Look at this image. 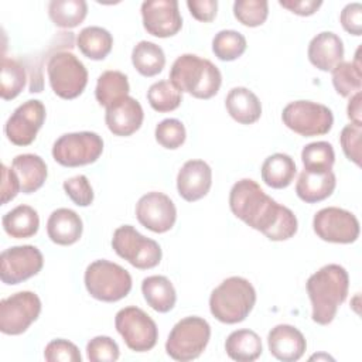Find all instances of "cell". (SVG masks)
Instances as JSON below:
<instances>
[{
    "label": "cell",
    "instance_id": "6da1fadb",
    "mask_svg": "<svg viewBox=\"0 0 362 362\" xmlns=\"http://www.w3.org/2000/svg\"><path fill=\"white\" fill-rule=\"evenodd\" d=\"M229 208L236 218L270 240H287L297 233L298 222L293 211L270 198L255 180L243 178L232 185Z\"/></svg>",
    "mask_w": 362,
    "mask_h": 362
},
{
    "label": "cell",
    "instance_id": "7a4b0ae2",
    "mask_svg": "<svg viewBox=\"0 0 362 362\" xmlns=\"http://www.w3.org/2000/svg\"><path fill=\"white\" fill-rule=\"evenodd\" d=\"M305 287L313 307V321L328 325L334 321L338 307L346 300L349 276L339 264H325L308 277Z\"/></svg>",
    "mask_w": 362,
    "mask_h": 362
},
{
    "label": "cell",
    "instance_id": "3957f363",
    "mask_svg": "<svg viewBox=\"0 0 362 362\" xmlns=\"http://www.w3.org/2000/svg\"><path fill=\"white\" fill-rule=\"evenodd\" d=\"M170 82L197 99H211L222 83V75L209 59L195 54L180 55L170 69Z\"/></svg>",
    "mask_w": 362,
    "mask_h": 362
},
{
    "label": "cell",
    "instance_id": "277c9868",
    "mask_svg": "<svg viewBox=\"0 0 362 362\" xmlns=\"http://www.w3.org/2000/svg\"><path fill=\"white\" fill-rule=\"evenodd\" d=\"M256 304V290L243 277L232 276L215 287L209 297L211 314L223 324L242 322Z\"/></svg>",
    "mask_w": 362,
    "mask_h": 362
},
{
    "label": "cell",
    "instance_id": "5b68a950",
    "mask_svg": "<svg viewBox=\"0 0 362 362\" xmlns=\"http://www.w3.org/2000/svg\"><path fill=\"white\" fill-rule=\"evenodd\" d=\"M88 293L105 303H115L124 298L132 290L130 273L117 263L99 259L92 262L83 276Z\"/></svg>",
    "mask_w": 362,
    "mask_h": 362
},
{
    "label": "cell",
    "instance_id": "8992f818",
    "mask_svg": "<svg viewBox=\"0 0 362 362\" xmlns=\"http://www.w3.org/2000/svg\"><path fill=\"white\" fill-rule=\"evenodd\" d=\"M209 338L211 327L206 320L197 315L185 317L173 327L165 342V352L175 361H192L204 352Z\"/></svg>",
    "mask_w": 362,
    "mask_h": 362
},
{
    "label": "cell",
    "instance_id": "52a82bcc",
    "mask_svg": "<svg viewBox=\"0 0 362 362\" xmlns=\"http://www.w3.org/2000/svg\"><path fill=\"white\" fill-rule=\"evenodd\" d=\"M47 74L54 93L62 99H75L86 88L88 71L71 51H58L47 62Z\"/></svg>",
    "mask_w": 362,
    "mask_h": 362
},
{
    "label": "cell",
    "instance_id": "ba28073f",
    "mask_svg": "<svg viewBox=\"0 0 362 362\" xmlns=\"http://www.w3.org/2000/svg\"><path fill=\"white\" fill-rule=\"evenodd\" d=\"M112 247L117 256L140 270L156 267L163 256L160 245L156 240L143 236L132 225L119 226L113 232Z\"/></svg>",
    "mask_w": 362,
    "mask_h": 362
},
{
    "label": "cell",
    "instance_id": "9c48e42d",
    "mask_svg": "<svg viewBox=\"0 0 362 362\" xmlns=\"http://www.w3.org/2000/svg\"><path fill=\"white\" fill-rule=\"evenodd\" d=\"M283 123L294 133L313 137L327 134L334 124L331 109L322 103L311 100L290 102L281 113Z\"/></svg>",
    "mask_w": 362,
    "mask_h": 362
},
{
    "label": "cell",
    "instance_id": "30bf717a",
    "mask_svg": "<svg viewBox=\"0 0 362 362\" xmlns=\"http://www.w3.org/2000/svg\"><path fill=\"white\" fill-rule=\"evenodd\" d=\"M103 151V140L95 132L65 133L52 146L54 160L64 167H81L95 163Z\"/></svg>",
    "mask_w": 362,
    "mask_h": 362
},
{
    "label": "cell",
    "instance_id": "8fae6325",
    "mask_svg": "<svg viewBox=\"0 0 362 362\" xmlns=\"http://www.w3.org/2000/svg\"><path fill=\"white\" fill-rule=\"evenodd\" d=\"M115 327L127 348L134 352H147L157 344L158 328L154 320L139 307L130 305L119 310Z\"/></svg>",
    "mask_w": 362,
    "mask_h": 362
},
{
    "label": "cell",
    "instance_id": "7c38bea8",
    "mask_svg": "<svg viewBox=\"0 0 362 362\" xmlns=\"http://www.w3.org/2000/svg\"><path fill=\"white\" fill-rule=\"evenodd\" d=\"M41 300L33 291H18L0 301V331L20 335L40 317Z\"/></svg>",
    "mask_w": 362,
    "mask_h": 362
},
{
    "label": "cell",
    "instance_id": "4fadbf2b",
    "mask_svg": "<svg viewBox=\"0 0 362 362\" xmlns=\"http://www.w3.org/2000/svg\"><path fill=\"white\" fill-rule=\"evenodd\" d=\"M315 235L331 243H354L359 238V221L342 208L328 206L320 209L313 219Z\"/></svg>",
    "mask_w": 362,
    "mask_h": 362
},
{
    "label": "cell",
    "instance_id": "5bb4252c",
    "mask_svg": "<svg viewBox=\"0 0 362 362\" xmlns=\"http://www.w3.org/2000/svg\"><path fill=\"white\" fill-rule=\"evenodd\" d=\"M44 257L33 245L11 246L0 255V279L4 284H18L41 272Z\"/></svg>",
    "mask_w": 362,
    "mask_h": 362
},
{
    "label": "cell",
    "instance_id": "9a60e30c",
    "mask_svg": "<svg viewBox=\"0 0 362 362\" xmlns=\"http://www.w3.org/2000/svg\"><path fill=\"white\" fill-rule=\"evenodd\" d=\"M45 106L41 100L31 99L20 105L4 124V134L16 146L31 144L45 122Z\"/></svg>",
    "mask_w": 362,
    "mask_h": 362
},
{
    "label": "cell",
    "instance_id": "2e32d148",
    "mask_svg": "<svg viewBox=\"0 0 362 362\" xmlns=\"http://www.w3.org/2000/svg\"><path fill=\"white\" fill-rule=\"evenodd\" d=\"M136 218L146 229L154 233H164L174 226L177 208L168 195L151 191L137 201Z\"/></svg>",
    "mask_w": 362,
    "mask_h": 362
},
{
    "label": "cell",
    "instance_id": "e0dca14e",
    "mask_svg": "<svg viewBox=\"0 0 362 362\" xmlns=\"http://www.w3.org/2000/svg\"><path fill=\"white\" fill-rule=\"evenodd\" d=\"M144 30L158 38L175 35L182 27L177 0H147L141 4Z\"/></svg>",
    "mask_w": 362,
    "mask_h": 362
},
{
    "label": "cell",
    "instance_id": "ac0fdd59",
    "mask_svg": "<svg viewBox=\"0 0 362 362\" xmlns=\"http://www.w3.org/2000/svg\"><path fill=\"white\" fill-rule=\"evenodd\" d=\"M212 185V170L204 160H188L177 175V189L188 202L204 198Z\"/></svg>",
    "mask_w": 362,
    "mask_h": 362
},
{
    "label": "cell",
    "instance_id": "d6986e66",
    "mask_svg": "<svg viewBox=\"0 0 362 362\" xmlns=\"http://www.w3.org/2000/svg\"><path fill=\"white\" fill-rule=\"evenodd\" d=\"M267 345L270 354L283 362L298 361L307 349L304 335L290 324H279L272 328L267 335Z\"/></svg>",
    "mask_w": 362,
    "mask_h": 362
},
{
    "label": "cell",
    "instance_id": "ffe728a7",
    "mask_svg": "<svg viewBox=\"0 0 362 362\" xmlns=\"http://www.w3.org/2000/svg\"><path fill=\"white\" fill-rule=\"evenodd\" d=\"M143 119V107L140 102L132 96H127L115 106L107 107L105 113V122L107 129L115 136L120 137H126L136 133L141 127Z\"/></svg>",
    "mask_w": 362,
    "mask_h": 362
},
{
    "label": "cell",
    "instance_id": "44dd1931",
    "mask_svg": "<svg viewBox=\"0 0 362 362\" xmlns=\"http://www.w3.org/2000/svg\"><path fill=\"white\" fill-rule=\"evenodd\" d=\"M307 55L317 69L332 71L344 59V42L335 33L322 31L310 41Z\"/></svg>",
    "mask_w": 362,
    "mask_h": 362
},
{
    "label": "cell",
    "instance_id": "7402d4cb",
    "mask_svg": "<svg viewBox=\"0 0 362 362\" xmlns=\"http://www.w3.org/2000/svg\"><path fill=\"white\" fill-rule=\"evenodd\" d=\"M335 187H337V178L332 170L329 171L303 170L296 182V194L301 201L307 204H315L331 197Z\"/></svg>",
    "mask_w": 362,
    "mask_h": 362
},
{
    "label": "cell",
    "instance_id": "603a6c76",
    "mask_svg": "<svg viewBox=\"0 0 362 362\" xmlns=\"http://www.w3.org/2000/svg\"><path fill=\"white\" fill-rule=\"evenodd\" d=\"M83 230L81 216L69 208H58L52 211L47 221L48 238L61 246H69L76 243Z\"/></svg>",
    "mask_w": 362,
    "mask_h": 362
},
{
    "label": "cell",
    "instance_id": "cb8c5ba5",
    "mask_svg": "<svg viewBox=\"0 0 362 362\" xmlns=\"http://www.w3.org/2000/svg\"><path fill=\"white\" fill-rule=\"evenodd\" d=\"M229 116L240 124H252L262 116V103L259 98L245 86H236L229 90L225 99Z\"/></svg>",
    "mask_w": 362,
    "mask_h": 362
},
{
    "label": "cell",
    "instance_id": "d4e9b609",
    "mask_svg": "<svg viewBox=\"0 0 362 362\" xmlns=\"http://www.w3.org/2000/svg\"><path fill=\"white\" fill-rule=\"evenodd\" d=\"M11 168L16 171L23 194H33L40 189L48 175L45 161L37 154H18L11 161Z\"/></svg>",
    "mask_w": 362,
    "mask_h": 362
},
{
    "label": "cell",
    "instance_id": "484cf974",
    "mask_svg": "<svg viewBox=\"0 0 362 362\" xmlns=\"http://www.w3.org/2000/svg\"><path fill=\"white\" fill-rule=\"evenodd\" d=\"M141 293L146 303L157 313H168L174 308L177 293L165 276H148L141 281Z\"/></svg>",
    "mask_w": 362,
    "mask_h": 362
},
{
    "label": "cell",
    "instance_id": "4316f807",
    "mask_svg": "<svg viewBox=\"0 0 362 362\" xmlns=\"http://www.w3.org/2000/svg\"><path fill=\"white\" fill-rule=\"evenodd\" d=\"M262 180L270 188H287L297 173L294 160L284 153H274L269 156L262 164Z\"/></svg>",
    "mask_w": 362,
    "mask_h": 362
},
{
    "label": "cell",
    "instance_id": "83f0119b",
    "mask_svg": "<svg viewBox=\"0 0 362 362\" xmlns=\"http://www.w3.org/2000/svg\"><path fill=\"white\" fill-rule=\"evenodd\" d=\"M130 85L127 76L120 71H105L99 75L96 88H95V98L100 106L106 109L115 106L120 100L129 96Z\"/></svg>",
    "mask_w": 362,
    "mask_h": 362
},
{
    "label": "cell",
    "instance_id": "f1b7e54d",
    "mask_svg": "<svg viewBox=\"0 0 362 362\" xmlns=\"http://www.w3.org/2000/svg\"><path fill=\"white\" fill-rule=\"evenodd\" d=\"M225 351L233 361L252 362L262 355V339L252 329H236L228 335Z\"/></svg>",
    "mask_w": 362,
    "mask_h": 362
},
{
    "label": "cell",
    "instance_id": "f546056e",
    "mask_svg": "<svg viewBox=\"0 0 362 362\" xmlns=\"http://www.w3.org/2000/svg\"><path fill=\"white\" fill-rule=\"evenodd\" d=\"M1 223L8 236L14 239H27L38 232L40 218L33 206L18 205L3 216Z\"/></svg>",
    "mask_w": 362,
    "mask_h": 362
},
{
    "label": "cell",
    "instance_id": "4dcf8cb0",
    "mask_svg": "<svg viewBox=\"0 0 362 362\" xmlns=\"http://www.w3.org/2000/svg\"><path fill=\"white\" fill-rule=\"evenodd\" d=\"M76 47L89 59L100 61L105 59L113 47L112 34L99 25L85 27L76 37Z\"/></svg>",
    "mask_w": 362,
    "mask_h": 362
},
{
    "label": "cell",
    "instance_id": "1f68e13d",
    "mask_svg": "<svg viewBox=\"0 0 362 362\" xmlns=\"http://www.w3.org/2000/svg\"><path fill=\"white\" fill-rule=\"evenodd\" d=\"M132 64L143 76L158 75L165 65V55L160 45L151 41H140L132 51Z\"/></svg>",
    "mask_w": 362,
    "mask_h": 362
},
{
    "label": "cell",
    "instance_id": "d6a6232c",
    "mask_svg": "<svg viewBox=\"0 0 362 362\" xmlns=\"http://www.w3.org/2000/svg\"><path fill=\"white\" fill-rule=\"evenodd\" d=\"M359 51L358 48L354 61H342L339 62L332 72V85L338 95L342 98H351L356 92L362 89V72L359 62Z\"/></svg>",
    "mask_w": 362,
    "mask_h": 362
},
{
    "label": "cell",
    "instance_id": "836d02e7",
    "mask_svg": "<svg viewBox=\"0 0 362 362\" xmlns=\"http://www.w3.org/2000/svg\"><path fill=\"white\" fill-rule=\"evenodd\" d=\"M88 14L85 0H51L48 4V16L59 28L78 27Z\"/></svg>",
    "mask_w": 362,
    "mask_h": 362
},
{
    "label": "cell",
    "instance_id": "e575fe53",
    "mask_svg": "<svg viewBox=\"0 0 362 362\" xmlns=\"http://www.w3.org/2000/svg\"><path fill=\"white\" fill-rule=\"evenodd\" d=\"M27 74L24 66L14 58H1L0 95L4 100H11L21 93L25 86Z\"/></svg>",
    "mask_w": 362,
    "mask_h": 362
},
{
    "label": "cell",
    "instance_id": "d590c367",
    "mask_svg": "<svg viewBox=\"0 0 362 362\" xmlns=\"http://www.w3.org/2000/svg\"><path fill=\"white\" fill-rule=\"evenodd\" d=\"M246 38L235 30H222L212 40V51L221 61H235L246 51Z\"/></svg>",
    "mask_w": 362,
    "mask_h": 362
},
{
    "label": "cell",
    "instance_id": "8d00e7d4",
    "mask_svg": "<svg viewBox=\"0 0 362 362\" xmlns=\"http://www.w3.org/2000/svg\"><path fill=\"white\" fill-rule=\"evenodd\" d=\"M304 170L308 171H329L335 163L334 147L328 141H314L304 146L301 151Z\"/></svg>",
    "mask_w": 362,
    "mask_h": 362
},
{
    "label": "cell",
    "instance_id": "74e56055",
    "mask_svg": "<svg viewBox=\"0 0 362 362\" xmlns=\"http://www.w3.org/2000/svg\"><path fill=\"white\" fill-rule=\"evenodd\" d=\"M147 100L156 112L165 113L175 110L181 105L182 92H180L170 81H158L148 88Z\"/></svg>",
    "mask_w": 362,
    "mask_h": 362
},
{
    "label": "cell",
    "instance_id": "f35d334b",
    "mask_svg": "<svg viewBox=\"0 0 362 362\" xmlns=\"http://www.w3.org/2000/svg\"><path fill=\"white\" fill-rule=\"evenodd\" d=\"M233 16L246 27H259L267 20L269 3L266 0H236Z\"/></svg>",
    "mask_w": 362,
    "mask_h": 362
},
{
    "label": "cell",
    "instance_id": "ab89813d",
    "mask_svg": "<svg viewBox=\"0 0 362 362\" xmlns=\"http://www.w3.org/2000/svg\"><path fill=\"white\" fill-rule=\"evenodd\" d=\"M156 140L160 146L168 150H175L181 147L185 141L187 132L181 120L178 119H164L161 120L154 130Z\"/></svg>",
    "mask_w": 362,
    "mask_h": 362
},
{
    "label": "cell",
    "instance_id": "60d3db41",
    "mask_svg": "<svg viewBox=\"0 0 362 362\" xmlns=\"http://www.w3.org/2000/svg\"><path fill=\"white\" fill-rule=\"evenodd\" d=\"M86 355L90 362H115L119 359L120 352L110 337L98 335L88 342Z\"/></svg>",
    "mask_w": 362,
    "mask_h": 362
},
{
    "label": "cell",
    "instance_id": "b9f144b4",
    "mask_svg": "<svg viewBox=\"0 0 362 362\" xmlns=\"http://www.w3.org/2000/svg\"><path fill=\"white\" fill-rule=\"evenodd\" d=\"M44 358L48 362H81L82 356L78 346L68 339H52L44 349Z\"/></svg>",
    "mask_w": 362,
    "mask_h": 362
},
{
    "label": "cell",
    "instance_id": "7bdbcfd3",
    "mask_svg": "<svg viewBox=\"0 0 362 362\" xmlns=\"http://www.w3.org/2000/svg\"><path fill=\"white\" fill-rule=\"evenodd\" d=\"M64 191L71 201L78 206H88L93 201V189L88 178L82 174L71 177L64 181Z\"/></svg>",
    "mask_w": 362,
    "mask_h": 362
},
{
    "label": "cell",
    "instance_id": "ee69618b",
    "mask_svg": "<svg viewBox=\"0 0 362 362\" xmlns=\"http://www.w3.org/2000/svg\"><path fill=\"white\" fill-rule=\"evenodd\" d=\"M361 136H362V126L349 123L341 130L339 141L345 157L361 165Z\"/></svg>",
    "mask_w": 362,
    "mask_h": 362
},
{
    "label": "cell",
    "instance_id": "f6af8a7d",
    "mask_svg": "<svg viewBox=\"0 0 362 362\" xmlns=\"http://www.w3.org/2000/svg\"><path fill=\"white\" fill-rule=\"evenodd\" d=\"M339 21H341L342 28L346 33L359 37L362 34V6H361V3L346 4L341 11Z\"/></svg>",
    "mask_w": 362,
    "mask_h": 362
},
{
    "label": "cell",
    "instance_id": "bcb514c9",
    "mask_svg": "<svg viewBox=\"0 0 362 362\" xmlns=\"http://www.w3.org/2000/svg\"><path fill=\"white\" fill-rule=\"evenodd\" d=\"M20 191L21 185L16 171L1 164V205H6L8 201L14 199Z\"/></svg>",
    "mask_w": 362,
    "mask_h": 362
},
{
    "label": "cell",
    "instance_id": "7dc6e473",
    "mask_svg": "<svg viewBox=\"0 0 362 362\" xmlns=\"http://www.w3.org/2000/svg\"><path fill=\"white\" fill-rule=\"evenodd\" d=\"M187 7L195 20L202 23H209L216 16L218 1L216 0H188Z\"/></svg>",
    "mask_w": 362,
    "mask_h": 362
},
{
    "label": "cell",
    "instance_id": "c3c4849f",
    "mask_svg": "<svg viewBox=\"0 0 362 362\" xmlns=\"http://www.w3.org/2000/svg\"><path fill=\"white\" fill-rule=\"evenodd\" d=\"M279 4L288 11L297 14V16H311L314 14L321 6V0H280Z\"/></svg>",
    "mask_w": 362,
    "mask_h": 362
},
{
    "label": "cell",
    "instance_id": "681fc988",
    "mask_svg": "<svg viewBox=\"0 0 362 362\" xmlns=\"http://www.w3.org/2000/svg\"><path fill=\"white\" fill-rule=\"evenodd\" d=\"M361 100H362V95L361 92H356L355 95L351 96L349 102H348V107H346V115L348 119L358 126H362V107H361Z\"/></svg>",
    "mask_w": 362,
    "mask_h": 362
}]
</instances>
